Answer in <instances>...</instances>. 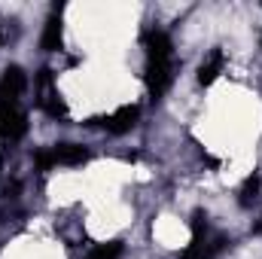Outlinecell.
Wrapping results in <instances>:
<instances>
[{
    "instance_id": "cell-4",
    "label": "cell",
    "mask_w": 262,
    "mask_h": 259,
    "mask_svg": "<svg viewBox=\"0 0 262 259\" xmlns=\"http://www.w3.org/2000/svg\"><path fill=\"white\" fill-rule=\"evenodd\" d=\"M28 134V113L18 104L0 107V137L3 140H21Z\"/></svg>"
},
{
    "instance_id": "cell-12",
    "label": "cell",
    "mask_w": 262,
    "mask_h": 259,
    "mask_svg": "<svg viewBox=\"0 0 262 259\" xmlns=\"http://www.w3.org/2000/svg\"><path fill=\"white\" fill-rule=\"evenodd\" d=\"M253 235H262V217H259V223L253 226Z\"/></svg>"
},
{
    "instance_id": "cell-11",
    "label": "cell",
    "mask_w": 262,
    "mask_h": 259,
    "mask_svg": "<svg viewBox=\"0 0 262 259\" xmlns=\"http://www.w3.org/2000/svg\"><path fill=\"white\" fill-rule=\"evenodd\" d=\"M34 165H37L40 171H49V168H55L58 162H55V153H52V149H37V153H34Z\"/></svg>"
},
{
    "instance_id": "cell-8",
    "label": "cell",
    "mask_w": 262,
    "mask_h": 259,
    "mask_svg": "<svg viewBox=\"0 0 262 259\" xmlns=\"http://www.w3.org/2000/svg\"><path fill=\"white\" fill-rule=\"evenodd\" d=\"M52 153H55L58 165H82V162H89V149L76 146V143H55Z\"/></svg>"
},
{
    "instance_id": "cell-2",
    "label": "cell",
    "mask_w": 262,
    "mask_h": 259,
    "mask_svg": "<svg viewBox=\"0 0 262 259\" xmlns=\"http://www.w3.org/2000/svg\"><path fill=\"white\" fill-rule=\"evenodd\" d=\"M37 85H40V98H37L40 110H46L52 119H64L67 116V104H64V98H61V92L55 89V82H52V70H49V67L40 70Z\"/></svg>"
},
{
    "instance_id": "cell-10",
    "label": "cell",
    "mask_w": 262,
    "mask_h": 259,
    "mask_svg": "<svg viewBox=\"0 0 262 259\" xmlns=\"http://www.w3.org/2000/svg\"><path fill=\"white\" fill-rule=\"evenodd\" d=\"M122 256V241H107V244H98L89 259H119Z\"/></svg>"
},
{
    "instance_id": "cell-13",
    "label": "cell",
    "mask_w": 262,
    "mask_h": 259,
    "mask_svg": "<svg viewBox=\"0 0 262 259\" xmlns=\"http://www.w3.org/2000/svg\"><path fill=\"white\" fill-rule=\"evenodd\" d=\"M0 168H3V159H0Z\"/></svg>"
},
{
    "instance_id": "cell-9",
    "label": "cell",
    "mask_w": 262,
    "mask_h": 259,
    "mask_svg": "<svg viewBox=\"0 0 262 259\" xmlns=\"http://www.w3.org/2000/svg\"><path fill=\"white\" fill-rule=\"evenodd\" d=\"M259 186H262V180L256 177V174L247 177L244 186H241V192H238V204H241V207H250V204L256 201V195H259Z\"/></svg>"
},
{
    "instance_id": "cell-7",
    "label": "cell",
    "mask_w": 262,
    "mask_h": 259,
    "mask_svg": "<svg viewBox=\"0 0 262 259\" xmlns=\"http://www.w3.org/2000/svg\"><path fill=\"white\" fill-rule=\"evenodd\" d=\"M223 67H226V52H223V49H213V52L207 55V61H201V67H198V82H201V85H210V82L223 73Z\"/></svg>"
},
{
    "instance_id": "cell-3",
    "label": "cell",
    "mask_w": 262,
    "mask_h": 259,
    "mask_svg": "<svg viewBox=\"0 0 262 259\" xmlns=\"http://www.w3.org/2000/svg\"><path fill=\"white\" fill-rule=\"evenodd\" d=\"M137 119H140V107H137V104H125V107L113 110V113L104 116V119H89L85 125H104L110 134H125V131H131L137 125Z\"/></svg>"
},
{
    "instance_id": "cell-1",
    "label": "cell",
    "mask_w": 262,
    "mask_h": 259,
    "mask_svg": "<svg viewBox=\"0 0 262 259\" xmlns=\"http://www.w3.org/2000/svg\"><path fill=\"white\" fill-rule=\"evenodd\" d=\"M143 46H146V73H143L146 92L152 101H159L174 82V43L165 31H146Z\"/></svg>"
},
{
    "instance_id": "cell-5",
    "label": "cell",
    "mask_w": 262,
    "mask_h": 259,
    "mask_svg": "<svg viewBox=\"0 0 262 259\" xmlns=\"http://www.w3.org/2000/svg\"><path fill=\"white\" fill-rule=\"evenodd\" d=\"M28 89V73L21 67H6V73L0 76V107L6 104H18V98L25 95Z\"/></svg>"
},
{
    "instance_id": "cell-6",
    "label": "cell",
    "mask_w": 262,
    "mask_h": 259,
    "mask_svg": "<svg viewBox=\"0 0 262 259\" xmlns=\"http://www.w3.org/2000/svg\"><path fill=\"white\" fill-rule=\"evenodd\" d=\"M43 49L46 52H58L64 46V21H61V6H55V12L49 15L46 28H43Z\"/></svg>"
}]
</instances>
